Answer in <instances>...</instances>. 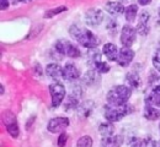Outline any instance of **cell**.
<instances>
[{
	"instance_id": "6da1fadb",
	"label": "cell",
	"mask_w": 160,
	"mask_h": 147,
	"mask_svg": "<svg viewBox=\"0 0 160 147\" xmlns=\"http://www.w3.org/2000/svg\"><path fill=\"white\" fill-rule=\"evenodd\" d=\"M69 34L85 48H96L99 44V38L88 28L79 27L78 25H72L69 28Z\"/></svg>"
},
{
	"instance_id": "7a4b0ae2",
	"label": "cell",
	"mask_w": 160,
	"mask_h": 147,
	"mask_svg": "<svg viewBox=\"0 0 160 147\" xmlns=\"http://www.w3.org/2000/svg\"><path fill=\"white\" fill-rule=\"evenodd\" d=\"M131 94H132V91L128 86L120 85V86L112 87L108 91L106 99H107V103L110 104H124L131 98Z\"/></svg>"
},
{
	"instance_id": "3957f363",
	"label": "cell",
	"mask_w": 160,
	"mask_h": 147,
	"mask_svg": "<svg viewBox=\"0 0 160 147\" xmlns=\"http://www.w3.org/2000/svg\"><path fill=\"white\" fill-rule=\"evenodd\" d=\"M132 110V107L128 103L124 104H110L107 103V105L105 107V119L108 122H118L122 118H124L127 114H129Z\"/></svg>"
},
{
	"instance_id": "277c9868",
	"label": "cell",
	"mask_w": 160,
	"mask_h": 147,
	"mask_svg": "<svg viewBox=\"0 0 160 147\" xmlns=\"http://www.w3.org/2000/svg\"><path fill=\"white\" fill-rule=\"evenodd\" d=\"M145 103L160 107V76L152 75L149 79V88L145 93Z\"/></svg>"
},
{
	"instance_id": "5b68a950",
	"label": "cell",
	"mask_w": 160,
	"mask_h": 147,
	"mask_svg": "<svg viewBox=\"0 0 160 147\" xmlns=\"http://www.w3.org/2000/svg\"><path fill=\"white\" fill-rule=\"evenodd\" d=\"M54 49L58 53L63 54V55H67L69 58H79L80 54H81L79 48L75 44L70 43L69 41H65V39H60V41L56 43Z\"/></svg>"
},
{
	"instance_id": "8992f818",
	"label": "cell",
	"mask_w": 160,
	"mask_h": 147,
	"mask_svg": "<svg viewBox=\"0 0 160 147\" xmlns=\"http://www.w3.org/2000/svg\"><path fill=\"white\" fill-rule=\"evenodd\" d=\"M49 93H51V98H52V105L54 108H57V107H59L65 97V87L58 81L53 82L49 85Z\"/></svg>"
},
{
	"instance_id": "52a82bcc",
	"label": "cell",
	"mask_w": 160,
	"mask_h": 147,
	"mask_svg": "<svg viewBox=\"0 0 160 147\" xmlns=\"http://www.w3.org/2000/svg\"><path fill=\"white\" fill-rule=\"evenodd\" d=\"M4 124H5V127L8 130V132L14 137L16 139L19 136V126H18V122H16V118L12 112L10 110H6L4 113Z\"/></svg>"
},
{
	"instance_id": "ba28073f",
	"label": "cell",
	"mask_w": 160,
	"mask_h": 147,
	"mask_svg": "<svg viewBox=\"0 0 160 147\" xmlns=\"http://www.w3.org/2000/svg\"><path fill=\"white\" fill-rule=\"evenodd\" d=\"M69 126V119L65 117H57L49 120L47 129L49 132L52 134H58V132H63L67 127Z\"/></svg>"
},
{
	"instance_id": "9c48e42d",
	"label": "cell",
	"mask_w": 160,
	"mask_h": 147,
	"mask_svg": "<svg viewBox=\"0 0 160 147\" xmlns=\"http://www.w3.org/2000/svg\"><path fill=\"white\" fill-rule=\"evenodd\" d=\"M136 36H137V30L131 27L129 25L123 26L121 31V43L123 47H132L133 43L136 42Z\"/></svg>"
},
{
	"instance_id": "30bf717a",
	"label": "cell",
	"mask_w": 160,
	"mask_h": 147,
	"mask_svg": "<svg viewBox=\"0 0 160 147\" xmlns=\"http://www.w3.org/2000/svg\"><path fill=\"white\" fill-rule=\"evenodd\" d=\"M84 19H85L86 25L89 26H99L103 21V12L98 7H92L85 12Z\"/></svg>"
},
{
	"instance_id": "8fae6325",
	"label": "cell",
	"mask_w": 160,
	"mask_h": 147,
	"mask_svg": "<svg viewBox=\"0 0 160 147\" xmlns=\"http://www.w3.org/2000/svg\"><path fill=\"white\" fill-rule=\"evenodd\" d=\"M133 58H134V52L129 47H123L120 50V53H118V57H117L116 62H117L118 65L126 67V66H128L129 64L132 63Z\"/></svg>"
},
{
	"instance_id": "7c38bea8",
	"label": "cell",
	"mask_w": 160,
	"mask_h": 147,
	"mask_svg": "<svg viewBox=\"0 0 160 147\" xmlns=\"http://www.w3.org/2000/svg\"><path fill=\"white\" fill-rule=\"evenodd\" d=\"M80 77V70L72 63L65 64L63 67V79L68 81H75Z\"/></svg>"
},
{
	"instance_id": "4fadbf2b",
	"label": "cell",
	"mask_w": 160,
	"mask_h": 147,
	"mask_svg": "<svg viewBox=\"0 0 160 147\" xmlns=\"http://www.w3.org/2000/svg\"><path fill=\"white\" fill-rule=\"evenodd\" d=\"M149 19H150V15L148 11H143L140 14L138 26H137V32L142 36H147L149 33Z\"/></svg>"
},
{
	"instance_id": "5bb4252c",
	"label": "cell",
	"mask_w": 160,
	"mask_h": 147,
	"mask_svg": "<svg viewBox=\"0 0 160 147\" xmlns=\"http://www.w3.org/2000/svg\"><path fill=\"white\" fill-rule=\"evenodd\" d=\"M46 72L49 77H52L53 80H59L60 77H63V69L60 67L59 64L52 63L46 66Z\"/></svg>"
},
{
	"instance_id": "9a60e30c",
	"label": "cell",
	"mask_w": 160,
	"mask_h": 147,
	"mask_svg": "<svg viewBox=\"0 0 160 147\" xmlns=\"http://www.w3.org/2000/svg\"><path fill=\"white\" fill-rule=\"evenodd\" d=\"M118 53H120V50H118V48H117L113 43H106V44L103 45V54H105V57H106L110 62L117 60Z\"/></svg>"
},
{
	"instance_id": "2e32d148",
	"label": "cell",
	"mask_w": 160,
	"mask_h": 147,
	"mask_svg": "<svg viewBox=\"0 0 160 147\" xmlns=\"http://www.w3.org/2000/svg\"><path fill=\"white\" fill-rule=\"evenodd\" d=\"M105 10L111 15H118L124 12V6L120 1H108L105 5Z\"/></svg>"
},
{
	"instance_id": "e0dca14e",
	"label": "cell",
	"mask_w": 160,
	"mask_h": 147,
	"mask_svg": "<svg viewBox=\"0 0 160 147\" xmlns=\"http://www.w3.org/2000/svg\"><path fill=\"white\" fill-rule=\"evenodd\" d=\"M100 72L98 70H89L84 77H82V82L88 86H92V85H96L98 82H100Z\"/></svg>"
},
{
	"instance_id": "ac0fdd59",
	"label": "cell",
	"mask_w": 160,
	"mask_h": 147,
	"mask_svg": "<svg viewBox=\"0 0 160 147\" xmlns=\"http://www.w3.org/2000/svg\"><path fill=\"white\" fill-rule=\"evenodd\" d=\"M143 115L147 119H149V120H158V119H160V110L157 109L155 105L145 103V108H144Z\"/></svg>"
},
{
	"instance_id": "d6986e66",
	"label": "cell",
	"mask_w": 160,
	"mask_h": 147,
	"mask_svg": "<svg viewBox=\"0 0 160 147\" xmlns=\"http://www.w3.org/2000/svg\"><path fill=\"white\" fill-rule=\"evenodd\" d=\"M123 142V137L118 136V135H111V136H103L101 145L102 146H121Z\"/></svg>"
},
{
	"instance_id": "ffe728a7",
	"label": "cell",
	"mask_w": 160,
	"mask_h": 147,
	"mask_svg": "<svg viewBox=\"0 0 160 147\" xmlns=\"http://www.w3.org/2000/svg\"><path fill=\"white\" fill-rule=\"evenodd\" d=\"M137 14H138V5L132 4V5H128L127 7H124V17L128 22L134 21L137 17Z\"/></svg>"
},
{
	"instance_id": "44dd1931",
	"label": "cell",
	"mask_w": 160,
	"mask_h": 147,
	"mask_svg": "<svg viewBox=\"0 0 160 147\" xmlns=\"http://www.w3.org/2000/svg\"><path fill=\"white\" fill-rule=\"evenodd\" d=\"M126 82L129 85V87H132V88H138L140 84H142L139 75L137 72H128L126 75Z\"/></svg>"
},
{
	"instance_id": "7402d4cb",
	"label": "cell",
	"mask_w": 160,
	"mask_h": 147,
	"mask_svg": "<svg viewBox=\"0 0 160 147\" xmlns=\"http://www.w3.org/2000/svg\"><path fill=\"white\" fill-rule=\"evenodd\" d=\"M99 132H100L102 136H111L115 134V125L112 124V122H108L107 123H102L99 126Z\"/></svg>"
},
{
	"instance_id": "603a6c76",
	"label": "cell",
	"mask_w": 160,
	"mask_h": 147,
	"mask_svg": "<svg viewBox=\"0 0 160 147\" xmlns=\"http://www.w3.org/2000/svg\"><path fill=\"white\" fill-rule=\"evenodd\" d=\"M94 65V69L95 70H98L100 74H107L108 71H110V66H108V64L107 63H103V62H96V63L92 64Z\"/></svg>"
},
{
	"instance_id": "cb8c5ba5",
	"label": "cell",
	"mask_w": 160,
	"mask_h": 147,
	"mask_svg": "<svg viewBox=\"0 0 160 147\" xmlns=\"http://www.w3.org/2000/svg\"><path fill=\"white\" fill-rule=\"evenodd\" d=\"M89 59H90V63L94 64L96 62L101 60V54L100 52L96 49V48H90V52H89Z\"/></svg>"
},
{
	"instance_id": "d4e9b609",
	"label": "cell",
	"mask_w": 160,
	"mask_h": 147,
	"mask_svg": "<svg viewBox=\"0 0 160 147\" xmlns=\"http://www.w3.org/2000/svg\"><path fill=\"white\" fill-rule=\"evenodd\" d=\"M78 98L77 97H74V96H70L69 98H68V101H67V103L64 105V109L65 110H72V109H75L77 107H78Z\"/></svg>"
},
{
	"instance_id": "484cf974",
	"label": "cell",
	"mask_w": 160,
	"mask_h": 147,
	"mask_svg": "<svg viewBox=\"0 0 160 147\" xmlns=\"http://www.w3.org/2000/svg\"><path fill=\"white\" fill-rule=\"evenodd\" d=\"M77 146L78 147H90L92 146V139L90 137V136H82V137H80L79 140H78V142H77Z\"/></svg>"
},
{
	"instance_id": "4316f807",
	"label": "cell",
	"mask_w": 160,
	"mask_h": 147,
	"mask_svg": "<svg viewBox=\"0 0 160 147\" xmlns=\"http://www.w3.org/2000/svg\"><path fill=\"white\" fill-rule=\"evenodd\" d=\"M63 11H67V7H65V6H59V7H57V9L48 10V11L44 14V19H51V17H53V16L58 15V14L63 12Z\"/></svg>"
},
{
	"instance_id": "83f0119b",
	"label": "cell",
	"mask_w": 160,
	"mask_h": 147,
	"mask_svg": "<svg viewBox=\"0 0 160 147\" xmlns=\"http://www.w3.org/2000/svg\"><path fill=\"white\" fill-rule=\"evenodd\" d=\"M153 64H154V67L160 72V49H158L153 55Z\"/></svg>"
},
{
	"instance_id": "f1b7e54d",
	"label": "cell",
	"mask_w": 160,
	"mask_h": 147,
	"mask_svg": "<svg viewBox=\"0 0 160 147\" xmlns=\"http://www.w3.org/2000/svg\"><path fill=\"white\" fill-rule=\"evenodd\" d=\"M129 146H145V139H132L131 142L128 144Z\"/></svg>"
},
{
	"instance_id": "f546056e",
	"label": "cell",
	"mask_w": 160,
	"mask_h": 147,
	"mask_svg": "<svg viewBox=\"0 0 160 147\" xmlns=\"http://www.w3.org/2000/svg\"><path fill=\"white\" fill-rule=\"evenodd\" d=\"M65 142H67V135L64 132H60V136L59 139H58V146H65Z\"/></svg>"
},
{
	"instance_id": "4dcf8cb0",
	"label": "cell",
	"mask_w": 160,
	"mask_h": 147,
	"mask_svg": "<svg viewBox=\"0 0 160 147\" xmlns=\"http://www.w3.org/2000/svg\"><path fill=\"white\" fill-rule=\"evenodd\" d=\"M1 10H5L9 7V0H1Z\"/></svg>"
},
{
	"instance_id": "1f68e13d",
	"label": "cell",
	"mask_w": 160,
	"mask_h": 147,
	"mask_svg": "<svg viewBox=\"0 0 160 147\" xmlns=\"http://www.w3.org/2000/svg\"><path fill=\"white\" fill-rule=\"evenodd\" d=\"M150 1H152V0H138L139 5H143V6H144V5H149Z\"/></svg>"
},
{
	"instance_id": "d6a6232c",
	"label": "cell",
	"mask_w": 160,
	"mask_h": 147,
	"mask_svg": "<svg viewBox=\"0 0 160 147\" xmlns=\"http://www.w3.org/2000/svg\"><path fill=\"white\" fill-rule=\"evenodd\" d=\"M19 1H20V2H28L30 0H19Z\"/></svg>"
},
{
	"instance_id": "836d02e7",
	"label": "cell",
	"mask_w": 160,
	"mask_h": 147,
	"mask_svg": "<svg viewBox=\"0 0 160 147\" xmlns=\"http://www.w3.org/2000/svg\"><path fill=\"white\" fill-rule=\"evenodd\" d=\"M159 16H160V9H159Z\"/></svg>"
},
{
	"instance_id": "e575fe53",
	"label": "cell",
	"mask_w": 160,
	"mask_h": 147,
	"mask_svg": "<svg viewBox=\"0 0 160 147\" xmlns=\"http://www.w3.org/2000/svg\"><path fill=\"white\" fill-rule=\"evenodd\" d=\"M159 130H160V124H159Z\"/></svg>"
}]
</instances>
